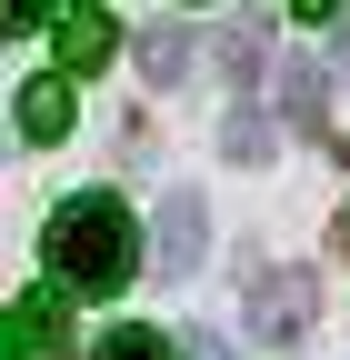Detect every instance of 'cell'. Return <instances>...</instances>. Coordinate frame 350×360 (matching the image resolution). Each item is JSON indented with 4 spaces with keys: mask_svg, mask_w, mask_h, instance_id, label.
Masks as SVG:
<instances>
[{
    "mask_svg": "<svg viewBox=\"0 0 350 360\" xmlns=\"http://www.w3.org/2000/svg\"><path fill=\"white\" fill-rule=\"evenodd\" d=\"M110 51H120V30H110L101 11H70V20H60V70H70V80H91Z\"/></svg>",
    "mask_w": 350,
    "mask_h": 360,
    "instance_id": "cell-5",
    "label": "cell"
},
{
    "mask_svg": "<svg viewBox=\"0 0 350 360\" xmlns=\"http://www.w3.org/2000/svg\"><path fill=\"white\" fill-rule=\"evenodd\" d=\"M311 321H320V270H271L250 290V330L260 340H300Z\"/></svg>",
    "mask_w": 350,
    "mask_h": 360,
    "instance_id": "cell-2",
    "label": "cell"
},
{
    "mask_svg": "<svg viewBox=\"0 0 350 360\" xmlns=\"http://www.w3.org/2000/svg\"><path fill=\"white\" fill-rule=\"evenodd\" d=\"M20 340H30V350H60V310H51V290L20 300Z\"/></svg>",
    "mask_w": 350,
    "mask_h": 360,
    "instance_id": "cell-9",
    "label": "cell"
},
{
    "mask_svg": "<svg viewBox=\"0 0 350 360\" xmlns=\"http://www.w3.org/2000/svg\"><path fill=\"white\" fill-rule=\"evenodd\" d=\"M221 150H231V160H260V150H271V130H260L250 110H231V130H221Z\"/></svg>",
    "mask_w": 350,
    "mask_h": 360,
    "instance_id": "cell-10",
    "label": "cell"
},
{
    "mask_svg": "<svg viewBox=\"0 0 350 360\" xmlns=\"http://www.w3.org/2000/svg\"><path fill=\"white\" fill-rule=\"evenodd\" d=\"M290 11H300V20H330V11H340V0H290Z\"/></svg>",
    "mask_w": 350,
    "mask_h": 360,
    "instance_id": "cell-12",
    "label": "cell"
},
{
    "mask_svg": "<svg viewBox=\"0 0 350 360\" xmlns=\"http://www.w3.org/2000/svg\"><path fill=\"white\" fill-rule=\"evenodd\" d=\"M280 90H290V120H300V130H320V70H311V60H300V70H290Z\"/></svg>",
    "mask_w": 350,
    "mask_h": 360,
    "instance_id": "cell-8",
    "label": "cell"
},
{
    "mask_svg": "<svg viewBox=\"0 0 350 360\" xmlns=\"http://www.w3.org/2000/svg\"><path fill=\"white\" fill-rule=\"evenodd\" d=\"M40 11H51V0H11V30H30V20H40Z\"/></svg>",
    "mask_w": 350,
    "mask_h": 360,
    "instance_id": "cell-11",
    "label": "cell"
},
{
    "mask_svg": "<svg viewBox=\"0 0 350 360\" xmlns=\"http://www.w3.org/2000/svg\"><path fill=\"white\" fill-rule=\"evenodd\" d=\"M200 360H221V350H210V340H200Z\"/></svg>",
    "mask_w": 350,
    "mask_h": 360,
    "instance_id": "cell-14",
    "label": "cell"
},
{
    "mask_svg": "<svg viewBox=\"0 0 350 360\" xmlns=\"http://www.w3.org/2000/svg\"><path fill=\"white\" fill-rule=\"evenodd\" d=\"M60 130H70V70L20 80V141H60Z\"/></svg>",
    "mask_w": 350,
    "mask_h": 360,
    "instance_id": "cell-4",
    "label": "cell"
},
{
    "mask_svg": "<svg viewBox=\"0 0 350 360\" xmlns=\"http://www.w3.org/2000/svg\"><path fill=\"white\" fill-rule=\"evenodd\" d=\"M141 70H150V90H170V80L190 70V30H160V20H150V30H141Z\"/></svg>",
    "mask_w": 350,
    "mask_h": 360,
    "instance_id": "cell-7",
    "label": "cell"
},
{
    "mask_svg": "<svg viewBox=\"0 0 350 360\" xmlns=\"http://www.w3.org/2000/svg\"><path fill=\"white\" fill-rule=\"evenodd\" d=\"M91 360H181V340L150 330V321H120V330H101V350H91Z\"/></svg>",
    "mask_w": 350,
    "mask_h": 360,
    "instance_id": "cell-6",
    "label": "cell"
},
{
    "mask_svg": "<svg viewBox=\"0 0 350 360\" xmlns=\"http://www.w3.org/2000/svg\"><path fill=\"white\" fill-rule=\"evenodd\" d=\"M200 250H210V210H200V191H170V200H160V270H170V281H190Z\"/></svg>",
    "mask_w": 350,
    "mask_h": 360,
    "instance_id": "cell-3",
    "label": "cell"
},
{
    "mask_svg": "<svg viewBox=\"0 0 350 360\" xmlns=\"http://www.w3.org/2000/svg\"><path fill=\"white\" fill-rule=\"evenodd\" d=\"M40 250H51V281L60 290L110 300V290H130V270H141V220H130V200H110V191H80V200L51 210Z\"/></svg>",
    "mask_w": 350,
    "mask_h": 360,
    "instance_id": "cell-1",
    "label": "cell"
},
{
    "mask_svg": "<svg viewBox=\"0 0 350 360\" xmlns=\"http://www.w3.org/2000/svg\"><path fill=\"white\" fill-rule=\"evenodd\" d=\"M70 11H101V0H70Z\"/></svg>",
    "mask_w": 350,
    "mask_h": 360,
    "instance_id": "cell-13",
    "label": "cell"
}]
</instances>
